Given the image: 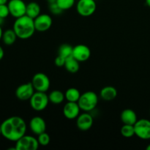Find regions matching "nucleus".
Here are the masks:
<instances>
[{"label":"nucleus","mask_w":150,"mask_h":150,"mask_svg":"<svg viewBox=\"0 0 150 150\" xmlns=\"http://www.w3.org/2000/svg\"><path fill=\"white\" fill-rule=\"evenodd\" d=\"M1 136L10 142H17L26 132V123L23 118L13 116L6 119L1 125Z\"/></svg>","instance_id":"nucleus-1"},{"label":"nucleus","mask_w":150,"mask_h":150,"mask_svg":"<svg viewBox=\"0 0 150 150\" xmlns=\"http://www.w3.org/2000/svg\"><path fill=\"white\" fill-rule=\"evenodd\" d=\"M13 29L17 35L18 38L21 40L29 39L33 36L36 31L34 19L26 15L16 18Z\"/></svg>","instance_id":"nucleus-2"},{"label":"nucleus","mask_w":150,"mask_h":150,"mask_svg":"<svg viewBox=\"0 0 150 150\" xmlns=\"http://www.w3.org/2000/svg\"><path fill=\"white\" fill-rule=\"evenodd\" d=\"M98 95L93 91H87L81 95L78 103L81 111L85 112H90L95 109L98 104Z\"/></svg>","instance_id":"nucleus-3"},{"label":"nucleus","mask_w":150,"mask_h":150,"mask_svg":"<svg viewBox=\"0 0 150 150\" xmlns=\"http://www.w3.org/2000/svg\"><path fill=\"white\" fill-rule=\"evenodd\" d=\"M49 98L46 92H37L34 93L29 100V103L34 111H42L47 108L49 103Z\"/></svg>","instance_id":"nucleus-4"},{"label":"nucleus","mask_w":150,"mask_h":150,"mask_svg":"<svg viewBox=\"0 0 150 150\" xmlns=\"http://www.w3.org/2000/svg\"><path fill=\"white\" fill-rule=\"evenodd\" d=\"M40 144L38 138L33 136L26 135L16 142V150H37Z\"/></svg>","instance_id":"nucleus-5"},{"label":"nucleus","mask_w":150,"mask_h":150,"mask_svg":"<svg viewBox=\"0 0 150 150\" xmlns=\"http://www.w3.org/2000/svg\"><path fill=\"white\" fill-rule=\"evenodd\" d=\"M31 82L37 92H46L51 86L49 78L43 73H38L34 75Z\"/></svg>","instance_id":"nucleus-6"},{"label":"nucleus","mask_w":150,"mask_h":150,"mask_svg":"<svg viewBox=\"0 0 150 150\" xmlns=\"http://www.w3.org/2000/svg\"><path fill=\"white\" fill-rule=\"evenodd\" d=\"M97 4L95 0H79L76 4L78 13L83 17L92 16L96 11Z\"/></svg>","instance_id":"nucleus-7"},{"label":"nucleus","mask_w":150,"mask_h":150,"mask_svg":"<svg viewBox=\"0 0 150 150\" xmlns=\"http://www.w3.org/2000/svg\"><path fill=\"white\" fill-rule=\"evenodd\" d=\"M135 135L142 140L150 139V120L146 119L138 120L134 125Z\"/></svg>","instance_id":"nucleus-8"},{"label":"nucleus","mask_w":150,"mask_h":150,"mask_svg":"<svg viewBox=\"0 0 150 150\" xmlns=\"http://www.w3.org/2000/svg\"><path fill=\"white\" fill-rule=\"evenodd\" d=\"M10 14L18 18L26 15V4L23 0H10L7 3Z\"/></svg>","instance_id":"nucleus-9"},{"label":"nucleus","mask_w":150,"mask_h":150,"mask_svg":"<svg viewBox=\"0 0 150 150\" xmlns=\"http://www.w3.org/2000/svg\"><path fill=\"white\" fill-rule=\"evenodd\" d=\"M35 92L32 82L23 83L18 86L16 90V96L20 100H29Z\"/></svg>","instance_id":"nucleus-10"},{"label":"nucleus","mask_w":150,"mask_h":150,"mask_svg":"<svg viewBox=\"0 0 150 150\" xmlns=\"http://www.w3.org/2000/svg\"><path fill=\"white\" fill-rule=\"evenodd\" d=\"M35 26L36 31L38 32H45L51 27L53 23L52 18L48 14H40L34 19Z\"/></svg>","instance_id":"nucleus-11"},{"label":"nucleus","mask_w":150,"mask_h":150,"mask_svg":"<svg viewBox=\"0 0 150 150\" xmlns=\"http://www.w3.org/2000/svg\"><path fill=\"white\" fill-rule=\"evenodd\" d=\"M91 51L89 47L83 44H79L73 47V57L79 62H83L89 59Z\"/></svg>","instance_id":"nucleus-12"},{"label":"nucleus","mask_w":150,"mask_h":150,"mask_svg":"<svg viewBox=\"0 0 150 150\" xmlns=\"http://www.w3.org/2000/svg\"><path fill=\"white\" fill-rule=\"evenodd\" d=\"M76 125L79 130L86 131L93 125V117L89 112H83L76 118Z\"/></svg>","instance_id":"nucleus-13"},{"label":"nucleus","mask_w":150,"mask_h":150,"mask_svg":"<svg viewBox=\"0 0 150 150\" xmlns=\"http://www.w3.org/2000/svg\"><path fill=\"white\" fill-rule=\"evenodd\" d=\"M81 108L78 102H68L64 105L63 114L68 120H75L80 114Z\"/></svg>","instance_id":"nucleus-14"},{"label":"nucleus","mask_w":150,"mask_h":150,"mask_svg":"<svg viewBox=\"0 0 150 150\" xmlns=\"http://www.w3.org/2000/svg\"><path fill=\"white\" fill-rule=\"evenodd\" d=\"M29 128L35 135L41 134L46 130V122L40 117H34L29 122Z\"/></svg>","instance_id":"nucleus-15"},{"label":"nucleus","mask_w":150,"mask_h":150,"mask_svg":"<svg viewBox=\"0 0 150 150\" xmlns=\"http://www.w3.org/2000/svg\"><path fill=\"white\" fill-rule=\"evenodd\" d=\"M120 119L123 124L133 125L136 124L138 120L136 113L130 108H126L122 111Z\"/></svg>","instance_id":"nucleus-16"},{"label":"nucleus","mask_w":150,"mask_h":150,"mask_svg":"<svg viewBox=\"0 0 150 150\" xmlns=\"http://www.w3.org/2000/svg\"><path fill=\"white\" fill-rule=\"evenodd\" d=\"M100 95V98L104 100H113L117 96V89L114 86H106L101 89Z\"/></svg>","instance_id":"nucleus-17"},{"label":"nucleus","mask_w":150,"mask_h":150,"mask_svg":"<svg viewBox=\"0 0 150 150\" xmlns=\"http://www.w3.org/2000/svg\"><path fill=\"white\" fill-rule=\"evenodd\" d=\"M41 7L38 2L35 1H31L26 4V15L32 18L35 19L38 17L40 13Z\"/></svg>","instance_id":"nucleus-18"},{"label":"nucleus","mask_w":150,"mask_h":150,"mask_svg":"<svg viewBox=\"0 0 150 150\" xmlns=\"http://www.w3.org/2000/svg\"><path fill=\"white\" fill-rule=\"evenodd\" d=\"M64 67L69 73H76L79 70L80 64H79V62L73 56H71L66 59Z\"/></svg>","instance_id":"nucleus-19"},{"label":"nucleus","mask_w":150,"mask_h":150,"mask_svg":"<svg viewBox=\"0 0 150 150\" xmlns=\"http://www.w3.org/2000/svg\"><path fill=\"white\" fill-rule=\"evenodd\" d=\"M18 37L15 31L13 29H7L6 31L3 32L2 40L3 42L7 45H12L15 43L17 40Z\"/></svg>","instance_id":"nucleus-20"},{"label":"nucleus","mask_w":150,"mask_h":150,"mask_svg":"<svg viewBox=\"0 0 150 150\" xmlns=\"http://www.w3.org/2000/svg\"><path fill=\"white\" fill-rule=\"evenodd\" d=\"M48 98L51 103L54 104V105H59V104L62 103L63 101L64 100L65 96L62 91L56 89V90H53L48 95Z\"/></svg>","instance_id":"nucleus-21"},{"label":"nucleus","mask_w":150,"mask_h":150,"mask_svg":"<svg viewBox=\"0 0 150 150\" xmlns=\"http://www.w3.org/2000/svg\"><path fill=\"white\" fill-rule=\"evenodd\" d=\"M81 92L78 89L74 87L69 88L64 92L65 99L68 102H78L81 97Z\"/></svg>","instance_id":"nucleus-22"},{"label":"nucleus","mask_w":150,"mask_h":150,"mask_svg":"<svg viewBox=\"0 0 150 150\" xmlns=\"http://www.w3.org/2000/svg\"><path fill=\"white\" fill-rule=\"evenodd\" d=\"M73 47L72 45H70V44L64 43L60 45L58 50V54L59 55L67 59L68 57L73 56Z\"/></svg>","instance_id":"nucleus-23"},{"label":"nucleus","mask_w":150,"mask_h":150,"mask_svg":"<svg viewBox=\"0 0 150 150\" xmlns=\"http://www.w3.org/2000/svg\"><path fill=\"white\" fill-rule=\"evenodd\" d=\"M120 133L122 136L125 138H131L135 136V128L133 125H123L120 129Z\"/></svg>","instance_id":"nucleus-24"},{"label":"nucleus","mask_w":150,"mask_h":150,"mask_svg":"<svg viewBox=\"0 0 150 150\" xmlns=\"http://www.w3.org/2000/svg\"><path fill=\"white\" fill-rule=\"evenodd\" d=\"M56 2L64 11V10H67L72 8L74 6L76 0H57Z\"/></svg>","instance_id":"nucleus-25"},{"label":"nucleus","mask_w":150,"mask_h":150,"mask_svg":"<svg viewBox=\"0 0 150 150\" xmlns=\"http://www.w3.org/2000/svg\"><path fill=\"white\" fill-rule=\"evenodd\" d=\"M38 140L40 146H45L49 144L50 142H51V138H50V136L46 132H44V133L38 135Z\"/></svg>","instance_id":"nucleus-26"},{"label":"nucleus","mask_w":150,"mask_h":150,"mask_svg":"<svg viewBox=\"0 0 150 150\" xmlns=\"http://www.w3.org/2000/svg\"><path fill=\"white\" fill-rule=\"evenodd\" d=\"M49 10L52 14L56 15V16L60 15L63 12L61 7L57 4V3L56 1H53V2L49 3Z\"/></svg>","instance_id":"nucleus-27"},{"label":"nucleus","mask_w":150,"mask_h":150,"mask_svg":"<svg viewBox=\"0 0 150 150\" xmlns=\"http://www.w3.org/2000/svg\"><path fill=\"white\" fill-rule=\"evenodd\" d=\"M10 14V10H9V7L7 4H1L0 5V16L4 18H6L8 17Z\"/></svg>","instance_id":"nucleus-28"},{"label":"nucleus","mask_w":150,"mask_h":150,"mask_svg":"<svg viewBox=\"0 0 150 150\" xmlns=\"http://www.w3.org/2000/svg\"><path fill=\"white\" fill-rule=\"evenodd\" d=\"M65 58H64L62 56L58 55V57H56L54 63H55L56 66H57V67H63V66H64V64H65Z\"/></svg>","instance_id":"nucleus-29"},{"label":"nucleus","mask_w":150,"mask_h":150,"mask_svg":"<svg viewBox=\"0 0 150 150\" xmlns=\"http://www.w3.org/2000/svg\"><path fill=\"white\" fill-rule=\"evenodd\" d=\"M4 50H3L2 47L0 45V60H1L3 59V57H4Z\"/></svg>","instance_id":"nucleus-30"},{"label":"nucleus","mask_w":150,"mask_h":150,"mask_svg":"<svg viewBox=\"0 0 150 150\" xmlns=\"http://www.w3.org/2000/svg\"><path fill=\"white\" fill-rule=\"evenodd\" d=\"M8 0H0V5L1 4H6L8 3Z\"/></svg>","instance_id":"nucleus-31"},{"label":"nucleus","mask_w":150,"mask_h":150,"mask_svg":"<svg viewBox=\"0 0 150 150\" xmlns=\"http://www.w3.org/2000/svg\"><path fill=\"white\" fill-rule=\"evenodd\" d=\"M4 19H5V18H2V17H1V16H0V26H1V25L4 24Z\"/></svg>","instance_id":"nucleus-32"},{"label":"nucleus","mask_w":150,"mask_h":150,"mask_svg":"<svg viewBox=\"0 0 150 150\" xmlns=\"http://www.w3.org/2000/svg\"><path fill=\"white\" fill-rule=\"evenodd\" d=\"M2 35H3V31H2V29H1V26H0V40H1V38H2Z\"/></svg>","instance_id":"nucleus-33"},{"label":"nucleus","mask_w":150,"mask_h":150,"mask_svg":"<svg viewBox=\"0 0 150 150\" xmlns=\"http://www.w3.org/2000/svg\"><path fill=\"white\" fill-rule=\"evenodd\" d=\"M146 4L150 7V0H146Z\"/></svg>","instance_id":"nucleus-34"},{"label":"nucleus","mask_w":150,"mask_h":150,"mask_svg":"<svg viewBox=\"0 0 150 150\" xmlns=\"http://www.w3.org/2000/svg\"><path fill=\"white\" fill-rule=\"evenodd\" d=\"M146 149H147V150H150V144H149V145H148L147 146H146Z\"/></svg>","instance_id":"nucleus-35"},{"label":"nucleus","mask_w":150,"mask_h":150,"mask_svg":"<svg viewBox=\"0 0 150 150\" xmlns=\"http://www.w3.org/2000/svg\"><path fill=\"white\" fill-rule=\"evenodd\" d=\"M48 2H53V1H57V0H48Z\"/></svg>","instance_id":"nucleus-36"},{"label":"nucleus","mask_w":150,"mask_h":150,"mask_svg":"<svg viewBox=\"0 0 150 150\" xmlns=\"http://www.w3.org/2000/svg\"><path fill=\"white\" fill-rule=\"evenodd\" d=\"M1 135V125H0V136Z\"/></svg>","instance_id":"nucleus-37"}]
</instances>
